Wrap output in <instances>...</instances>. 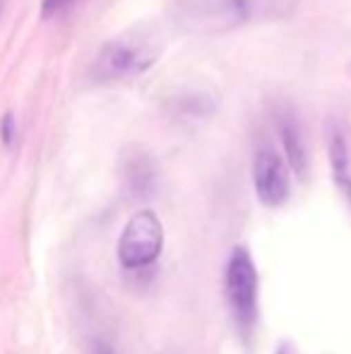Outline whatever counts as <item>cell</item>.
I'll return each instance as SVG.
<instances>
[{"mask_svg":"<svg viewBox=\"0 0 351 354\" xmlns=\"http://www.w3.org/2000/svg\"><path fill=\"white\" fill-rule=\"evenodd\" d=\"M299 0H169V17L195 37H217L250 22L286 19Z\"/></svg>","mask_w":351,"mask_h":354,"instance_id":"6da1fadb","label":"cell"},{"mask_svg":"<svg viewBox=\"0 0 351 354\" xmlns=\"http://www.w3.org/2000/svg\"><path fill=\"white\" fill-rule=\"evenodd\" d=\"M161 41L152 29L135 27L103 44L94 58L92 77L97 82H128L145 75L157 63Z\"/></svg>","mask_w":351,"mask_h":354,"instance_id":"7a4b0ae2","label":"cell"},{"mask_svg":"<svg viewBox=\"0 0 351 354\" xmlns=\"http://www.w3.org/2000/svg\"><path fill=\"white\" fill-rule=\"evenodd\" d=\"M224 294L236 323L250 330L258 321V270L245 248H234L226 261Z\"/></svg>","mask_w":351,"mask_h":354,"instance_id":"3957f363","label":"cell"},{"mask_svg":"<svg viewBox=\"0 0 351 354\" xmlns=\"http://www.w3.org/2000/svg\"><path fill=\"white\" fill-rule=\"evenodd\" d=\"M164 248V227L152 210H140L128 219L118 239V261L126 270L150 268Z\"/></svg>","mask_w":351,"mask_h":354,"instance_id":"277c9868","label":"cell"},{"mask_svg":"<svg viewBox=\"0 0 351 354\" xmlns=\"http://www.w3.org/2000/svg\"><path fill=\"white\" fill-rule=\"evenodd\" d=\"M253 186L255 196L267 207H279L291 193L286 162L272 147H263L253 159Z\"/></svg>","mask_w":351,"mask_h":354,"instance_id":"5b68a950","label":"cell"},{"mask_svg":"<svg viewBox=\"0 0 351 354\" xmlns=\"http://www.w3.org/2000/svg\"><path fill=\"white\" fill-rule=\"evenodd\" d=\"M123 188L132 201H147L157 188V164L145 149H128L123 154Z\"/></svg>","mask_w":351,"mask_h":354,"instance_id":"8992f818","label":"cell"},{"mask_svg":"<svg viewBox=\"0 0 351 354\" xmlns=\"http://www.w3.org/2000/svg\"><path fill=\"white\" fill-rule=\"evenodd\" d=\"M277 128H279V138H281V145H284L289 167L296 171V176H305V174H308V149H305L303 133H301V126L294 118V113H289V111L279 113Z\"/></svg>","mask_w":351,"mask_h":354,"instance_id":"52a82bcc","label":"cell"},{"mask_svg":"<svg viewBox=\"0 0 351 354\" xmlns=\"http://www.w3.org/2000/svg\"><path fill=\"white\" fill-rule=\"evenodd\" d=\"M328 154H330V167H332V178L337 188L344 193V198L351 205V171H349V147L344 140V133L339 126L330 123L328 128Z\"/></svg>","mask_w":351,"mask_h":354,"instance_id":"ba28073f","label":"cell"},{"mask_svg":"<svg viewBox=\"0 0 351 354\" xmlns=\"http://www.w3.org/2000/svg\"><path fill=\"white\" fill-rule=\"evenodd\" d=\"M217 111V102L207 92H188L171 102V113L181 121H202Z\"/></svg>","mask_w":351,"mask_h":354,"instance_id":"9c48e42d","label":"cell"},{"mask_svg":"<svg viewBox=\"0 0 351 354\" xmlns=\"http://www.w3.org/2000/svg\"><path fill=\"white\" fill-rule=\"evenodd\" d=\"M0 136H3V142L8 145V147L14 142V138H17V126H14L12 113H5L3 116V123H0Z\"/></svg>","mask_w":351,"mask_h":354,"instance_id":"30bf717a","label":"cell"},{"mask_svg":"<svg viewBox=\"0 0 351 354\" xmlns=\"http://www.w3.org/2000/svg\"><path fill=\"white\" fill-rule=\"evenodd\" d=\"M75 3V0H43L41 3V15L43 17H53V15L63 12L66 8H70V5Z\"/></svg>","mask_w":351,"mask_h":354,"instance_id":"8fae6325","label":"cell"},{"mask_svg":"<svg viewBox=\"0 0 351 354\" xmlns=\"http://www.w3.org/2000/svg\"><path fill=\"white\" fill-rule=\"evenodd\" d=\"M94 354H116V352H113L108 345H97V350H94Z\"/></svg>","mask_w":351,"mask_h":354,"instance_id":"7c38bea8","label":"cell"},{"mask_svg":"<svg viewBox=\"0 0 351 354\" xmlns=\"http://www.w3.org/2000/svg\"><path fill=\"white\" fill-rule=\"evenodd\" d=\"M347 75H349V80H351V61H349V66H347Z\"/></svg>","mask_w":351,"mask_h":354,"instance_id":"4fadbf2b","label":"cell"}]
</instances>
